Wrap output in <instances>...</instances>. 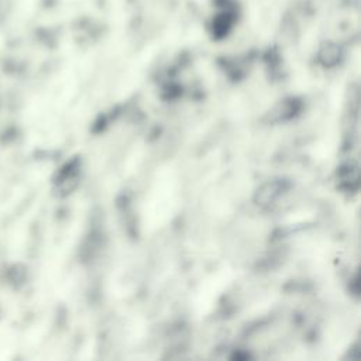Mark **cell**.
<instances>
[{
  "mask_svg": "<svg viewBox=\"0 0 361 361\" xmlns=\"http://www.w3.org/2000/svg\"><path fill=\"white\" fill-rule=\"evenodd\" d=\"M79 175H80L79 159L73 158L65 165H62L54 178V185L56 192L61 195L71 193L79 183Z\"/></svg>",
  "mask_w": 361,
  "mask_h": 361,
  "instance_id": "1",
  "label": "cell"
},
{
  "mask_svg": "<svg viewBox=\"0 0 361 361\" xmlns=\"http://www.w3.org/2000/svg\"><path fill=\"white\" fill-rule=\"evenodd\" d=\"M300 110V103L296 99H285L281 100L269 113V120L274 123H279V121H285L292 118L293 116L298 114V111Z\"/></svg>",
  "mask_w": 361,
  "mask_h": 361,
  "instance_id": "4",
  "label": "cell"
},
{
  "mask_svg": "<svg viewBox=\"0 0 361 361\" xmlns=\"http://www.w3.org/2000/svg\"><path fill=\"white\" fill-rule=\"evenodd\" d=\"M337 179L340 186L344 190H351V189H357L358 188V182H360V168L358 164L354 161L345 162L340 166V169L337 171Z\"/></svg>",
  "mask_w": 361,
  "mask_h": 361,
  "instance_id": "3",
  "label": "cell"
},
{
  "mask_svg": "<svg viewBox=\"0 0 361 361\" xmlns=\"http://www.w3.org/2000/svg\"><path fill=\"white\" fill-rule=\"evenodd\" d=\"M286 189V180L274 179L262 183L255 192V203L259 206L272 204Z\"/></svg>",
  "mask_w": 361,
  "mask_h": 361,
  "instance_id": "2",
  "label": "cell"
}]
</instances>
